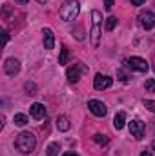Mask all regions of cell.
<instances>
[{"mask_svg":"<svg viewBox=\"0 0 155 156\" xmlns=\"http://www.w3.org/2000/svg\"><path fill=\"white\" fill-rule=\"evenodd\" d=\"M124 64H126L128 69H131V71H139V73H146V71L150 69L148 62H146L144 58H141V56H131V58H128Z\"/></svg>","mask_w":155,"mask_h":156,"instance_id":"cell-4","label":"cell"},{"mask_svg":"<svg viewBox=\"0 0 155 156\" xmlns=\"http://www.w3.org/2000/svg\"><path fill=\"white\" fill-rule=\"evenodd\" d=\"M62 156H78V154H75V153H64Z\"/></svg>","mask_w":155,"mask_h":156,"instance_id":"cell-28","label":"cell"},{"mask_svg":"<svg viewBox=\"0 0 155 156\" xmlns=\"http://www.w3.org/2000/svg\"><path fill=\"white\" fill-rule=\"evenodd\" d=\"M115 27H117V18L115 16H108L106 18V29L108 31H113Z\"/></svg>","mask_w":155,"mask_h":156,"instance_id":"cell-18","label":"cell"},{"mask_svg":"<svg viewBox=\"0 0 155 156\" xmlns=\"http://www.w3.org/2000/svg\"><path fill=\"white\" fill-rule=\"evenodd\" d=\"M42 37H44V49H53L55 47V35L49 27H44Z\"/></svg>","mask_w":155,"mask_h":156,"instance_id":"cell-12","label":"cell"},{"mask_svg":"<svg viewBox=\"0 0 155 156\" xmlns=\"http://www.w3.org/2000/svg\"><path fill=\"white\" fill-rule=\"evenodd\" d=\"M78 13H80V4H78V0H66V2L62 4V7H60V18L66 20V22L75 20L78 16Z\"/></svg>","mask_w":155,"mask_h":156,"instance_id":"cell-3","label":"cell"},{"mask_svg":"<svg viewBox=\"0 0 155 156\" xmlns=\"http://www.w3.org/2000/svg\"><path fill=\"white\" fill-rule=\"evenodd\" d=\"M2 38H4V45H6V44H7V42H9V33H7V31H6V29H4V31H2Z\"/></svg>","mask_w":155,"mask_h":156,"instance_id":"cell-23","label":"cell"},{"mask_svg":"<svg viewBox=\"0 0 155 156\" xmlns=\"http://www.w3.org/2000/svg\"><path fill=\"white\" fill-rule=\"evenodd\" d=\"M15 147H17V151H18L20 154H31V153L35 151V147H37V138H35V134L29 133V131L20 133V134L17 136V140H15Z\"/></svg>","mask_w":155,"mask_h":156,"instance_id":"cell-1","label":"cell"},{"mask_svg":"<svg viewBox=\"0 0 155 156\" xmlns=\"http://www.w3.org/2000/svg\"><path fill=\"white\" fill-rule=\"evenodd\" d=\"M100 20H102V15L100 11L93 9L91 11V29H89V42H91V47H99L100 44Z\"/></svg>","mask_w":155,"mask_h":156,"instance_id":"cell-2","label":"cell"},{"mask_svg":"<svg viewBox=\"0 0 155 156\" xmlns=\"http://www.w3.org/2000/svg\"><path fill=\"white\" fill-rule=\"evenodd\" d=\"M29 115L35 118V120H42V118H46V107H44V104H40V102L31 104V105H29Z\"/></svg>","mask_w":155,"mask_h":156,"instance_id":"cell-11","label":"cell"},{"mask_svg":"<svg viewBox=\"0 0 155 156\" xmlns=\"http://www.w3.org/2000/svg\"><path fill=\"white\" fill-rule=\"evenodd\" d=\"M70 127H71V122H70V118L66 116V115L57 116V129H59V131L66 133V131H70Z\"/></svg>","mask_w":155,"mask_h":156,"instance_id":"cell-13","label":"cell"},{"mask_svg":"<svg viewBox=\"0 0 155 156\" xmlns=\"http://www.w3.org/2000/svg\"><path fill=\"white\" fill-rule=\"evenodd\" d=\"M104 7L106 9H112L113 7V0H104Z\"/></svg>","mask_w":155,"mask_h":156,"instance_id":"cell-25","label":"cell"},{"mask_svg":"<svg viewBox=\"0 0 155 156\" xmlns=\"http://www.w3.org/2000/svg\"><path fill=\"white\" fill-rule=\"evenodd\" d=\"M139 22H141V26H142L146 31H148V29H153V27H155V13H152V11L141 13Z\"/></svg>","mask_w":155,"mask_h":156,"instance_id":"cell-10","label":"cell"},{"mask_svg":"<svg viewBox=\"0 0 155 156\" xmlns=\"http://www.w3.org/2000/svg\"><path fill=\"white\" fill-rule=\"evenodd\" d=\"M128 127H130L131 136H135V140H142V138H144V134H146V125H144L141 120H131Z\"/></svg>","mask_w":155,"mask_h":156,"instance_id":"cell-5","label":"cell"},{"mask_svg":"<svg viewBox=\"0 0 155 156\" xmlns=\"http://www.w3.org/2000/svg\"><path fill=\"white\" fill-rule=\"evenodd\" d=\"M68 60H70V51H68L66 45H62V49H60V56H59V64H60V66H66Z\"/></svg>","mask_w":155,"mask_h":156,"instance_id":"cell-16","label":"cell"},{"mask_svg":"<svg viewBox=\"0 0 155 156\" xmlns=\"http://www.w3.org/2000/svg\"><path fill=\"white\" fill-rule=\"evenodd\" d=\"M13 122H15V125H18V127H24L28 122H29V118L26 116V115H15V118H13Z\"/></svg>","mask_w":155,"mask_h":156,"instance_id":"cell-17","label":"cell"},{"mask_svg":"<svg viewBox=\"0 0 155 156\" xmlns=\"http://www.w3.org/2000/svg\"><path fill=\"white\" fill-rule=\"evenodd\" d=\"M80 73H88V67L84 66V64H73V67H70L68 71H66V76H68V80L70 82H78V78H80Z\"/></svg>","mask_w":155,"mask_h":156,"instance_id":"cell-6","label":"cell"},{"mask_svg":"<svg viewBox=\"0 0 155 156\" xmlns=\"http://www.w3.org/2000/svg\"><path fill=\"white\" fill-rule=\"evenodd\" d=\"M141 156H152V153H150V151H142V153H141Z\"/></svg>","mask_w":155,"mask_h":156,"instance_id":"cell-27","label":"cell"},{"mask_svg":"<svg viewBox=\"0 0 155 156\" xmlns=\"http://www.w3.org/2000/svg\"><path fill=\"white\" fill-rule=\"evenodd\" d=\"M59 153H60V144L59 142H51L46 147V154L47 156H59Z\"/></svg>","mask_w":155,"mask_h":156,"instance_id":"cell-14","label":"cell"},{"mask_svg":"<svg viewBox=\"0 0 155 156\" xmlns=\"http://www.w3.org/2000/svg\"><path fill=\"white\" fill-rule=\"evenodd\" d=\"M88 109H89L95 116H106V113H108V107H106L100 100H89V102H88Z\"/></svg>","mask_w":155,"mask_h":156,"instance_id":"cell-8","label":"cell"},{"mask_svg":"<svg viewBox=\"0 0 155 156\" xmlns=\"http://www.w3.org/2000/svg\"><path fill=\"white\" fill-rule=\"evenodd\" d=\"M95 142L100 144V145H104V144H108V138L104 134H95Z\"/></svg>","mask_w":155,"mask_h":156,"instance_id":"cell-21","label":"cell"},{"mask_svg":"<svg viewBox=\"0 0 155 156\" xmlns=\"http://www.w3.org/2000/svg\"><path fill=\"white\" fill-rule=\"evenodd\" d=\"M112 83H113V80L112 76H108V75H97V76L93 78V87L97 89V91H102V89H108V87H112Z\"/></svg>","mask_w":155,"mask_h":156,"instance_id":"cell-7","label":"cell"},{"mask_svg":"<svg viewBox=\"0 0 155 156\" xmlns=\"http://www.w3.org/2000/svg\"><path fill=\"white\" fill-rule=\"evenodd\" d=\"M37 2H39V4H46V2H47V0H37Z\"/></svg>","mask_w":155,"mask_h":156,"instance_id":"cell-30","label":"cell"},{"mask_svg":"<svg viewBox=\"0 0 155 156\" xmlns=\"http://www.w3.org/2000/svg\"><path fill=\"white\" fill-rule=\"evenodd\" d=\"M144 87H146V93H155V80L153 78H148Z\"/></svg>","mask_w":155,"mask_h":156,"instance_id":"cell-19","label":"cell"},{"mask_svg":"<svg viewBox=\"0 0 155 156\" xmlns=\"http://www.w3.org/2000/svg\"><path fill=\"white\" fill-rule=\"evenodd\" d=\"M18 4H28V0H17Z\"/></svg>","mask_w":155,"mask_h":156,"instance_id":"cell-29","label":"cell"},{"mask_svg":"<svg viewBox=\"0 0 155 156\" xmlns=\"http://www.w3.org/2000/svg\"><path fill=\"white\" fill-rule=\"evenodd\" d=\"M117 76H119V80H122V82H128V80H130V76H128L122 69H119V71H117Z\"/></svg>","mask_w":155,"mask_h":156,"instance_id":"cell-22","label":"cell"},{"mask_svg":"<svg viewBox=\"0 0 155 156\" xmlns=\"http://www.w3.org/2000/svg\"><path fill=\"white\" fill-rule=\"evenodd\" d=\"M124 125H126V115L120 111V113H119V115L115 116V120H113V127H115L117 131H120Z\"/></svg>","mask_w":155,"mask_h":156,"instance_id":"cell-15","label":"cell"},{"mask_svg":"<svg viewBox=\"0 0 155 156\" xmlns=\"http://www.w3.org/2000/svg\"><path fill=\"white\" fill-rule=\"evenodd\" d=\"M4 71H6V75H9V76L18 75V73H20V62H18L17 58H7L6 64H4Z\"/></svg>","mask_w":155,"mask_h":156,"instance_id":"cell-9","label":"cell"},{"mask_svg":"<svg viewBox=\"0 0 155 156\" xmlns=\"http://www.w3.org/2000/svg\"><path fill=\"white\" fill-rule=\"evenodd\" d=\"M26 89H28V91H33V94H37V93H35V91H37V87H35L33 83H29V82H28V83H26Z\"/></svg>","mask_w":155,"mask_h":156,"instance_id":"cell-24","label":"cell"},{"mask_svg":"<svg viewBox=\"0 0 155 156\" xmlns=\"http://www.w3.org/2000/svg\"><path fill=\"white\" fill-rule=\"evenodd\" d=\"M142 104H144V107H146L148 111H152V113H155V100H144Z\"/></svg>","mask_w":155,"mask_h":156,"instance_id":"cell-20","label":"cell"},{"mask_svg":"<svg viewBox=\"0 0 155 156\" xmlns=\"http://www.w3.org/2000/svg\"><path fill=\"white\" fill-rule=\"evenodd\" d=\"M152 149H153V151H155V142H153V144H152Z\"/></svg>","mask_w":155,"mask_h":156,"instance_id":"cell-31","label":"cell"},{"mask_svg":"<svg viewBox=\"0 0 155 156\" xmlns=\"http://www.w3.org/2000/svg\"><path fill=\"white\" fill-rule=\"evenodd\" d=\"M144 2H146V0H131V4H133V5H142Z\"/></svg>","mask_w":155,"mask_h":156,"instance_id":"cell-26","label":"cell"}]
</instances>
